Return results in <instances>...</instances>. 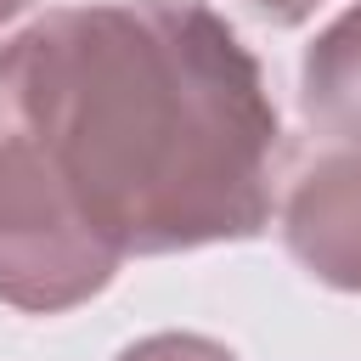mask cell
<instances>
[{"label": "cell", "instance_id": "obj_2", "mask_svg": "<svg viewBox=\"0 0 361 361\" xmlns=\"http://www.w3.org/2000/svg\"><path fill=\"white\" fill-rule=\"evenodd\" d=\"M259 6H276V11H282V17H299V11H305V6H310V0H259Z\"/></svg>", "mask_w": 361, "mask_h": 361}, {"label": "cell", "instance_id": "obj_1", "mask_svg": "<svg viewBox=\"0 0 361 361\" xmlns=\"http://www.w3.org/2000/svg\"><path fill=\"white\" fill-rule=\"evenodd\" d=\"M0 85L23 118L56 130L62 192H79L102 254L107 237L175 248L265 214L259 158L276 118L254 62L197 6L68 11L17 45Z\"/></svg>", "mask_w": 361, "mask_h": 361}]
</instances>
